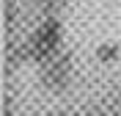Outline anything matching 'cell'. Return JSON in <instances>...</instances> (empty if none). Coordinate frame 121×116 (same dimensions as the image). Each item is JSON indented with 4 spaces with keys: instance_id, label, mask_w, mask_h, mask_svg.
I'll use <instances>...</instances> for the list:
<instances>
[{
    "instance_id": "obj_1",
    "label": "cell",
    "mask_w": 121,
    "mask_h": 116,
    "mask_svg": "<svg viewBox=\"0 0 121 116\" xmlns=\"http://www.w3.org/2000/svg\"><path fill=\"white\" fill-rule=\"evenodd\" d=\"M58 47H60V25L55 22V19H47V22H41V25L36 28V33L30 36L28 53H30L33 61L47 64V61H52V58H55Z\"/></svg>"
}]
</instances>
